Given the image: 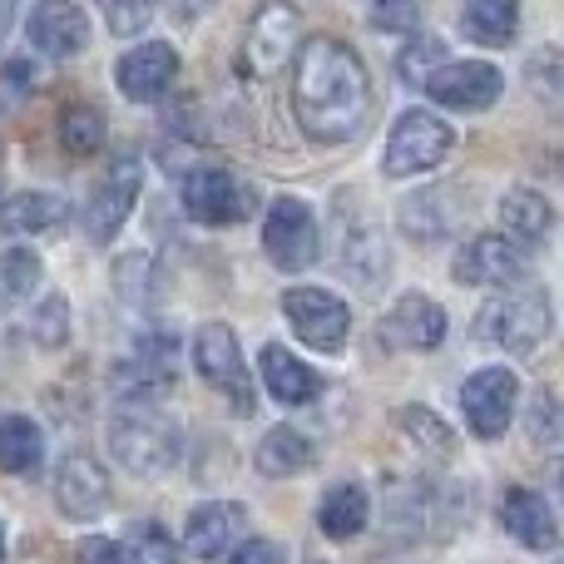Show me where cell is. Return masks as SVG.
Returning a JSON list of instances; mask_svg holds the SVG:
<instances>
[{
  "label": "cell",
  "instance_id": "cell-1",
  "mask_svg": "<svg viewBox=\"0 0 564 564\" xmlns=\"http://www.w3.org/2000/svg\"><path fill=\"white\" fill-rule=\"evenodd\" d=\"M292 65V115L317 144H347L371 119V79L351 45L312 35Z\"/></svg>",
  "mask_w": 564,
  "mask_h": 564
},
{
  "label": "cell",
  "instance_id": "cell-2",
  "mask_svg": "<svg viewBox=\"0 0 564 564\" xmlns=\"http://www.w3.org/2000/svg\"><path fill=\"white\" fill-rule=\"evenodd\" d=\"M109 451L134 476H159L178 460V426L159 416L149 401H124L109 421Z\"/></svg>",
  "mask_w": 564,
  "mask_h": 564
},
{
  "label": "cell",
  "instance_id": "cell-3",
  "mask_svg": "<svg viewBox=\"0 0 564 564\" xmlns=\"http://www.w3.org/2000/svg\"><path fill=\"white\" fill-rule=\"evenodd\" d=\"M555 327V312H550V292L545 288H516L490 297L476 312V337L496 341L506 351H535L540 341Z\"/></svg>",
  "mask_w": 564,
  "mask_h": 564
},
{
  "label": "cell",
  "instance_id": "cell-4",
  "mask_svg": "<svg viewBox=\"0 0 564 564\" xmlns=\"http://www.w3.org/2000/svg\"><path fill=\"white\" fill-rule=\"evenodd\" d=\"M451 149H456V129H451L446 119H436L431 109H406V115L397 119V129H391V139H387V159H381V169H387V178L426 174V169H436Z\"/></svg>",
  "mask_w": 564,
  "mask_h": 564
},
{
  "label": "cell",
  "instance_id": "cell-5",
  "mask_svg": "<svg viewBox=\"0 0 564 564\" xmlns=\"http://www.w3.org/2000/svg\"><path fill=\"white\" fill-rule=\"evenodd\" d=\"M297 30L302 15L292 0H263L258 15L248 20V40H243V69L253 79H273L282 65L292 59L297 50Z\"/></svg>",
  "mask_w": 564,
  "mask_h": 564
},
{
  "label": "cell",
  "instance_id": "cell-6",
  "mask_svg": "<svg viewBox=\"0 0 564 564\" xmlns=\"http://www.w3.org/2000/svg\"><path fill=\"white\" fill-rule=\"evenodd\" d=\"M184 208L198 224L224 228V224H243L258 208V194H253V184H243L228 169H194L184 178Z\"/></svg>",
  "mask_w": 564,
  "mask_h": 564
},
{
  "label": "cell",
  "instance_id": "cell-7",
  "mask_svg": "<svg viewBox=\"0 0 564 564\" xmlns=\"http://www.w3.org/2000/svg\"><path fill=\"white\" fill-rule=\"evenodd\" d=\"M194 361H198V377L208 387H218L238 411H253V387H248V367H243V351H238V337L228 322H204L194 337Z\"/></svg>",
  "mask_w": 564,
  "mask_h": 564
},
{
  "label": "cell",
  "instance_id": "cell-8",
  "mask_svg": "<svg viewBox=\"0 0 564 564\" xmlns=\"http://www.w3.org/2000/svg\"><path fill=\"white\" fill-rule=\"evenodd\" d=\"M282 312H288L292 332L317 351H341L351 327V312L341 297H332L327 288H288L282 292Z\"/></svg>",
  "mask_w": 564,
  "mask_h": 564
},
{
  "label": "cell",
  "instance_id": "cell-9",
  "mask_svg": "<svg viewBox=\"0 0 564 564\" xmlns=\"http://www.w3.org/2000/svg\"><path fill=\"white\" fill-rule=\"evenodd\" d=\"M516 401H520V381L510 367H486L460 387V411H466L470 431L480 441H500L516 416Z\"/></svg>",
  "mask_w": 564,
  "mask_h": 564
},
{
  "label": "cell",
  "instance_id": "cell-10",
  "mask_svg": "<svg viewBox=\"0 0 564 564\" xmlns=\"http://www.w3.org/2000/svg\"><path fill=\"white\" fill-rule=\"evenodd\" d=\"M263 248L288 273H302V268L317 263V218H312V208L302 204V198H278V204L268 208Z\"/></svg>",
  "mask_w": 564,
  "mask_h": 564
},
{
  "label": "cell",
  "instance_id": "cell-11",
  "mask_svg": "<svg viewBox=\"0 0 564 564\" xmlns=\"http://www.w3.org/2000/svg\"><path fill=\"white\" fill-rule=\"evenodd\" d=\"M178 377V341L174 332H144L129 351V361L119 367V397L124 401H154L164 387H174Z\"/></svg>",
  "mask_w": 564,
  "mask_h": 564
},
{
  "label": "cell",
  "instance_id": "cell-12",
  "mask_svg": "<svg viewBox=\"0 0 564 564\" xmlns=\"http://www.w3.org/2000/svg\"><path fill=\"white\" fill-rule=\"evenodd\" d=\"M421 89L446 109H490L506 89V79L486 59H460V65H436Z\"/></svg>",
  "mask_w": 564,
  "mask_h": 564
},
{
  "label": "cell",
  "instance_id": "cell-13",
  "mask_svg": "<svg viewBox=\"0 0 564 564\" xmlns=\"http://www.w3.org/2000/svg\"><path fill=\"white\" fill-rule=\"evenodd\" d=\"M520 278H525V248L500 234L470 238L456 253V282L466 288H516Z\"/></svg>",
  "mask_w": 564,
  "mask_h": 564
},
{
  "label": "cell",
  "instance_id": "cell-14",
  "mask_svg": "<svg viewBox=\"0 0 564 564\" xmlns=\"http://www.w3.org/2000/svg\"><path fill=\"white\" fill-rule=\"evenodd\" d=\"M139 184H144V174H139L134 159H119V164L109 169L105 184L89 194V208H85L89 243H115V234L129 224V208H134V198H139Z\"/></svg>",
  "mask_w": 564,
  "mask_h": 564
},
{
  "label": "cell",
  "instance_id": "cell-15",
  "mask_svg": "<svg viewBox=\"0 0 564 564\" xmlns=\"http://www.w3.org/2000/svg\"><path fill=\"white\" fill-rule=\"evenodd\" d=\"M55 500L69 520H95L109 510V476L95 456L85 451H69L55 470Z\"/></svg>",
  "mask_w": 564,
  "mask_h": 564
},
{
  "label": "cell",
  "instance_id": "cell-16",
  "mask_svg": "<svg viewBox=\"0 0 564 564\" xmlns=\"http://www.w3.org/2000/svg\"><path fill=\"white\" fill-rule=\"evenodd\" d=\"M381 341L387 347H406V351H431L446 341V312L421 292H406L397 307L381 317Z\"/></svg>",
  "mask_w": 564,
  "mask_h": 564
},
{
  "label": "cell",
  "instance_id": "cell-17",
  "mask_svg": "<svg viewBox=\"0 0 564 564\" xmlns=\"http://www.w3.org/2000/svg\"><path fill=\"white\" fill-rule=\"evenodd\" d=\"M248 535V510L238 500H214V506H198L188 516L184 530V550L194 560H218Z\"/></svg>",
  "mask_w": 564,
  "mask_h": 564
},
{
  "label": "cell",
  "instance_id": "cell-18",
  "mask_svg": "<svg viewBox=\"0 0 564 564\" xmlns=\"http://www.w3.org/2000/svg\"><path fill=\"white\" fill-rule=\"evenodd\" d=\"M25 35L40 55H79L89 40V20L75 0H40Z\"/></svg>",
  "mask_w": 564,
  "mask_h": 564
},
{
  "label": "cell",
  "instance_id": "cell-19",
  "mask_svg": "<svg viewBox=\"0 0 564 564\" xmlns=\"http://www.w3.org/2000/svg\"><path fill=\"white\" fill-rule=\"evenodd\" d=\"M174 75H178V50L174 45H139V50H129L115 69L119 89H124L129 99H139V105H149V99L164 95Z\"/></svg>",
  "mask_w": 564,
  "mask_h": 564
},
{
  "label": "cell",
  "instance_id": "cell-20",
  "mask_svg": "<svg viewBox=\"0 0 564 564\" xmlns=\"http://www.w3.org/2000/svg\"><path fill=\"white\" fill-rule=\"evenodd\" d=\"M500 525L510 530V540H520L525 550H555L560 545V525H555V510H550L545 496L535 490H510L506 506H500Z\"/></svg>",
  "mask_w": 564,
  "mask_h": 564
},
{
  "label": "cell",
  "instance_id": "cell-21",
  "mask_svg": "<svg viewBox=\"0 0 564 564\" xmlns=\"http://www.w3.org/2000/svg\"><path fill=\"white\" fill-rule=\"evenodd\" d=\"M263 387L273 391L282 406H307V401L322 397V377L307 367V361H297L288 347H263Z\"/></svg>",
  "mask_w": 564,
  "mask_h": 564
},
{
  "label": "cell",
  "instance_id": "cell-22",
  "mask_svg": "<svg viewBox=\"0 0 564 564\" xmlns=\"http://www.w3.org/2000/svg\"><path fill=\"white\" fill-rule=\"evenodd\" d=\"M500 224H506L510 243L530 248L555 228V214H550L545 194H535V188H510V194L500 198Z\"/></svg>",
  "mask_w": 564,
  "mask_h": 564
},
{
  "label": "cell",
  "instance_id": "cell-23",
  "mask_svg": "<svg viewBox=\"0 0 564 564\" xmlns=\"http://www.w3.org/2000/svg\"><path fill=\"white\" fill-rule=\"evenodd\" d=\"M516 20H520V0H466V10H460V30L476 45L490 50L516 40Z\"/></svg>",
  "mask_w": 564,
  "mask_h": 564
},
{
  "label": "cell",
  "instance_id": "cell-24",
  "mask_svg": "<svg viewBox=\"0 0 564 564\" xmlns=\"http://www.w3.org/2000/svg\"><path fill=\"white\" fill-rule=\"evenodd\" d=\"M59 224H65V198L55 194H10L0 204L6 234H55Z\"/></svg>",
  "mask_w": 564,
  "mask_h": 564
},
{
  "label": "cell",
  "instance_id": "cell-25",
  "mask_svg": "<svg viewBox=\"0 0 564 564\" xmlns=\"http://www.w3.org/2000/svg\"><path fill=\"white\" fill-rule=\"evenodd\" d=\"M367 516H371V500L361 486H332L327 496H322V510H317V525L322 535L332 540H351L367 530Z\"/></svg>",
  "mask_w": 564,
  "mask_h": 564
},
{
  "label": "cell",
  "instance_id": "cell-26",
  "mask_svg": "<svg viewBox=\"0 0 564 564\" xmlns=\"http://www.w3.org/2000/svg\"><path fill=\"white\" fill-rule=\"evenodd\" d=\"M45 460V436L30 416H6L0 421V470L10 476H35Z\"/></svg>",
  "mask_w": 564,
  "mask_h": 564
},
{
  "label": "cell",
  "instance_id": "cell-27",
  "mask_svg": "<svg viewBox=\"0 0 564 564\" xmlns=\"http://www.w3.org/2000/svg\"><path fill=\"white\" fill-rule=\"evenodd\" d=\"M258 470L263 476H297V470H307L312 466V441L302 436V431H292V426H278V431H268L263 436V446H258Z\"/></svg>",
  "mask_w": 564,
  "mask_h": 564
},
{
  "label": "cell",
  "instance_id": "cell-28",
  "mask_svg": "<svg viewBox=\"0 0 564 564\" xmlns=\"http://www.w3.org/2000/svg\"><path fill=\"white\" fill-rule=\"evenodd\" d=\"M115 292L124 307L134 312H154V292H159V268L149 253H129L115 263Z\"/></svg>",
  "mask_w": 564,
  "mask_h": 564
},
{
  "label": "cell",
  "instance_id": "cell-29",
  "mask_svg": "<svg viewBox=\"0 0 564 564\" xmlns=\"http://www.w3.org/2000/svg\"><path fill=\"white\" fill-rule=\"evenodd\" d=\"M59 144L79 159L95 154V149L105 144V115H99L95 105H69L65 115H59Z\"/></svg>",
  "mask_w": 564,
  "mask_h": 564
},
{
  "label": "cell",
  "instance_id": "cell-30",
  "mask_svg": "<svg viewBox=\"0 0 564 564\" xmlns=\"http://www.w3.org/2000/svg\"><path fill=\"white\" fill-rule=\"evenodd\" d=\"M35 282H40V258L30 253V248H10V253H0V307L30 297Z\"/></svg>",
  "mask_w": 564,
  "mask_h": 564
},
{
  "label": "cell",
  "instance_id": "cell-31",
  "mask_svg": "<svg viewBox=\"0 0 564 564\" xmlns=\"http://www.w3.org/2000/svg\"><path fill=\"white\" fill-rule=\"evenodd\" d=\"M397 426L406 431L411 441H421V446L431 451V456H451L456 451V436H451V426L441 416H431L426 406H406V411H397Z\"/></svg>",
  "mask_w": 564,
  "mask_h": 564
},
{
  "label": "cell",
  "instance_id": "cell-32",
  "mask_svg": "<svg viewBox=\"0 0 564 564\" xmlns=\"http://www.w3.org/2000/svg\"><path fill=\"white\" fill-rule=\"evenodd\" d=\"M129 550H134V564H178L184 560L174 535H169L164 525H154V520H139V525L129 530Z\"/></svg>",
  "mask_w": 564,
  "mask_h": 564
},
{
  "label": "cell",
  "instance_id": "cell-33",
  "mask_svg": "<svg viewBox=\"0 0 564 564\" xmlns=\"http://www.w3.org/2000/svg\"><path fill=\"white\" fill-rule=\"evenodd\" d=\"M30 332H35L40 347H65V337H69V302L59 297V292H50V297L35 307V317H30Z\"/></svg>",
  "mask_w": 564,
  "mask_h": 564
},
{
  "label": "cell",
  "instance_id": "cell-34",
  "mask_svg": "<svg viewBox=\"0 0 564 564\" xmlns=\"http://www.w3.org/2000/svg\"><path fill=\"white\" fill-rule=\"evenodd\" d=\"M446 59V45L441 40H431V35H421V40H411L406 50H401V59H397V69H401V79L406 85H426V75Z\"/></svg>",
  "mask_w": 564,
  "mask_h": 564
},
{
  "label": "cell",
  "instance_id": "cell-35",
  "mask_svg": "<svg viewBox=\"0 0 564 564\" xmlns=\"http://www.w3.org/2000/svg\"><path fill=\"white\" fill-rule=\"evenodd\" d=\"M99 10H105L115 35H139L154 20V0H99Z\"/></svg>",
  "mask_w": 564,
  "mask_h": 564
},
{
  "label": "cell",
  "instance_id": "cell-36",
  "mask_svg": "<svg viewBox=\"0 0 564 564\" xmlns=\"http://www.w3.org/2000/svg\"><path fill=\"white\" fill-rule=\"evenodd\" d=\"M30 85H35V69H30V59H6V65H0V115H10V109L25 105Z\"/></svg>",
  "mask_w": 564,
  "mask_h": 564
},
{
  "label": "cell",
  "instance_id": "cell-37",
  "mask_svg": "<svg viewBox=\"0 0 564 564\" xmlns=\"http://www.w3.org/2000/svg\"><path fill=\"white\" fill-rule=\"evenodd\" d=\"M416 20H421V0H371V25L377 30L406 35V30H416Z\"/></svg>",
  "mask_w": 564,
  "mask_h": 564
},
{
  "label": "cell",
  "instance_id": "cell-38",
  "mask_svg": "<svg viewBox=\"0 0 564 564\" xmlns=\"http://www.w3.org/2000/svg\"><path fill=\"white\" fill-rule=\"evenodd\" d=\"M228 564H282V550L273 540L253 535V540H238V545L228 550Z\"/></svg>",
  "mask_w": 564,
  "mask_h": 564
},
{
  "label": "cell",
  "instance_id": "cell-39",
  "mask_svg": "<svg viewBox=\"0 0 564 564\" xmlns=\"http://www.w3.org/2000/svg\"><path fill=\"white\" fill-rule=\"evenodd\" d=\"M79 564H129V560H124V550H119L115 540L95 535V540H85V545H79Z\"/></svg>",
  "mask_w": 564,
  "mask_h": 564
},
{
  "label": "cell",
  "instance_id": "cell-40",
  "mask_svg": "<svg viewBox=\"0 0 564 564\" xmlns=\"http://www.w3.org/2000/svg\"><path fill=\"white\" fill-rule=\"evenodd\" d=\"M535 411H540L535 441H540V446H555V397H550V391H540V397H535Z\"/></svg>",
  "mask_w": 564,
  "mask_h": 564
},
{
  "label": "cell",
  "instance_id": "cell-41",
  "mask_svg": "<svg viewBox=\"0 0 564 564\" xmlns=\"http://www.w3.org/2000/svg\"><path fill=\"white\" fill-rule=\"evenodd\" d=\"M178 10V20H198V10H208V0H169Z\"/></svg>",
  "mask_w": 564,
  "mask_h": 564
},
{
  "label": "cell",
  "instance_id": "cell-42",
  "mask_svg": "<svg viewBox=\"0 0 564 564\" xmlns=\"http://www.w3.org/2000/svg\"><path fill=\"white\" fill-rule=\"evenodd\" d=\"M10 10H15V0H0V40H6V30H10Z\"/></svg>",
  "mask_w": 564,
  "mask_h": 564
},
{
  "label": "cell",
  "instance_id": "cell-43",
  "mask_svg": "<svg viewBox=\"0 0 564 564\" xmlns=\"http://www.w3.org/2000/svg\"><path fill=\"white\" fill-rule=\"evenodd\" d=\"M0 560H6V530H0Z\"/></svg>",
  "mask_w": 564,
  "mask_h": 564
}]
</instances>
